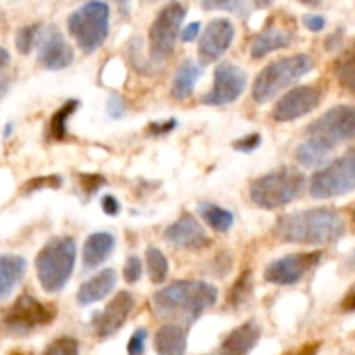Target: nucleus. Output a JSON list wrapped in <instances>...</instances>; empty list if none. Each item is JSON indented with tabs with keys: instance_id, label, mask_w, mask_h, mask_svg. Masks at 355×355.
I'll use <instances>...</instances> for the list:
<instances>
[{
	"instance_id": "nucleus-24",
	"label": "nucleus",
	"mask_w": 355,
	"mask_h": 355,
	"mask_svg": "<svg viewBox=\"0 0 355 355\" xmlns=\"http://www.w3.org/2000/svg\"><path fill=\"white\" fill-rule=\"evenodd\" d=\"M290 42V35L284 30H281V28H267V30H263L262 33L253 38L250 52H252L253 59H262L270 52L288 47Z\"/></svg>"
},
{
	"instance_id": "nucleus-11",
	"label": "nucleus",
	"mask_w": 355,
	"mask_h": 355,
	"mask_svg": "<svg viewBox=\"0 0 355 355\" xmlns=\"http://www.w3.org/2000/svg\"><path fill=\"white\" fill-rule=\"evenodd\" d=\"M322 259L319 250L305 253H291V255L270 262L263 270V279L277 286H290L304 279Z\"/></svg>"
},
{
	"instance_id": "nucleus-47",
	"label": "nucleus",
	"mask_w": 355,
	"mask_h": 355,
	"mask_svg": "<svg viewBox=\"0 0 355 355\" xmlns=\"http://www.w3.org/2000/svg\"><path fill=\"white\" fill-rule=\"evenodd\" d=\"M9 61H10L9 52H7L3 47H0V68H2V66H6Z\"/></svg>"
},
{
	"instance_id": "nucleus-32",
	"label": "nucleus",
	"mask_w": 355,
	"mask_h": 355,
	"mask_svg": "<svg viewBox=\"0 0 355 355\" xmlns=\"http://www.w3.org/2000/svg\"><path fill=\"white\" fill-rule=\"evenodd\" d=\"M78 352L80 345L75 338L61 336V338H55L54 342L49 343L40 355H78Z\"/></svg>"
},
{
	"instance_id": "nucleus-49",
	"label": "nucleus",
	"mask_w": 355,
	"mask_h": 355,
	"mask_svg": "<svg viewBox=\"0 0 355 355\" xmlns=\"http://www.w3.org/2000/svg\"><path fill=\"white\" fill-rule=\"evenodd\" d=\"M302 3H305V6L309 7H318L319 3H321V0H300Z\"/></svg>"
},
{
	"instance_id": "nucleus-44",
	"label": "nucleus",
	"mask_w": 355,
	"mask_h": 355,
	"mask_svg": "<svg viewBox=\"0 0 355 355\" xmlns=\"http://www.w3.org/2000/svg\"><path fill=\"white\" fill-rule=\"evenodd\" d=\"M318 350H319V343L315 342V343H307V345H304L302 349H297L293 350V352H288L284 355H315L318 354Z\"/></svg>"
},
{
	"instance_id": "nucleus-14",
	"label": "nucleus",
	"mask_w": 355,
	"mask_h": 355,
	"mask_svg": "<svg viewBox=\"0 0 355 355\" xmlns=\"http://www.w3.org/2000/svg\"><path fill=\"white\" fill-rule=\"evenodd\" d=\"M37 45L38 62L45 69H51V71H59V69L68 68L73 62V58H75L71 45L64 40L59 28L55 26L40 28Z\"/></svg>"
},
{
	"instance_id": "nucleus-22",
	"label": "nucleus",
	"mask_w": 355,
	"mask_h": 355,
	"mask_svg": "<svg viewBox=\"0 0 355 355\" xmlns=\"http://www.w3.org/2000/svg\"><path fill=\"white\" fill-rule=\"evenodd\" d=\"M26 270V260L19 255L0 257V302L6 300L21 283Z\"/></svg>"
},
{
	"instance_id": "nucleus-37",
	"label": "nucleus",
	"mask_w": 355,
	"mask_h": 355,
	"mask_svg": "<svg viewBox=\"0 0 355 355\" xmlns=\"http://www.w3.org/2000/svg\"><path fill=\"white\" fill-rule=\"evenodd\" d=\"M260 144H262V135L250 134V135H245V137H241V139H238V141L232 142V148L239 153H253Z\"/></svg>"
},
{
	"instance_id": "nucleus-36",
	"label": "nucleus",
	"mask_w": 355,
	"mask_h": 355,
	"mask_svg": "<svg viewBox=\"0 0 355 355\" xmlns=\"http://www.w3.org/2000/svg\"><path fill=\"white\" fill-rule=\"evenodd\" d=\"M146 340H148V331L144 328H139L134 335L130 336L127 345L128 355H142L146 350Z\"/></svg>"
},
{
	"instance_id": "nucleus-19",
	"label": "nucleus",
	"mask_w": 355,
	"mask_h": 355,
	"mask_svg": "<svg viewBox=\"0 0 355 355\" xmlns=\"http://www.w3.org/2000/svg\"><path fill=\"white\" fill-rule=\"evenodd\" d=\"M114 286H116V272L113 269L101 270L80 286L78 293H76V302L82 307L92 305L96 302L104 300Z\"/></svg>"
},
{
	"instance_id": "nucleus-12",
	"label": "nucleus",
	"mask_w": 355,
	"mask_h": 355,
	"mask_svg": "<svg viewBox=\"0 0 355 355\" xmlns=\"http://www.w3.org/2000/svg\"><path fill=\"white\" fill-rule=\"evenodd\" d=\"M245 69L232 62H222L217 66L214 75V87L210 92L201 99V103L208 106H227L238 101L246 89Z\"/></svg>"
},
{
	"instance_id": "nucleus-26",
	"label": "nucleus",
	"mask_w": 355,
	"mask_h": 355,
	"mask_svg": "<svg viewBox=\"0 0 355 355\" xmlns=\"http://www.w3.org/2000/svg\"><path fill=\"white\" fill-rule=\"evenodd\" d=\"M78 106V101L71 99L66 104H62V106L52 114L51 121H49V137L54 139V141H64V139L68 137V120Z\"/></svg>"
},
{
	"instance_id": "nucleus-35",
	"label": "nucleus",
	"mask_w": 355,
	"mask_h": 355,
	"mask_svg": "<svg viewBox=\"0 0 355 355\" xmlns=\"http://www.w3.org/2000/svg\"><path fill=\"white\" fill-rule=\"evenodd\" d=\"M142 276V262L139 257H128L127 263L123 267V279L128 284H134L141 279Z\"/></svg>"
},
{
	"instance_id": "nucleus-34",
	"label": "nucleus",
	"mask_w": 355,
	"mask_h": 355,
	"mask_svg": "<svg viewBox=\"0 0 355 355\" xmlns=\"http://www.w3.org/2000/svg\"><path fill=\"white\" fill-rule=\"evenodd\" d=\"M45 187H51V189H58L61 187V177L59 175H44V177H33V179L28 180L21 191L23 193H35V191H42Z\"/></svg>"
},
{
	"instance_id": "nucleus-6",
	"label": "nucleus",
	"mask_w": 355,
	"mask_h": 355,
	"mask_svg": "<svg viewBox=\"0 0 355 355\" xmlns=\"http://www.w3.org/2000/svg\"><path fill=\"white\" fill-rule=\"evenodd\" d=\"M68 31L85 54H92L110 33V6L103 0H89L68 17Z\"/></svg>"
},
{
	"instance_id": "nucleus-23",
	"label": "nucleus",
	"mask_w": 355,
	"mask_h": 355,
	"mask_svg": "<svg viewBox=\"0 0 355 355\" xmlns=\"http://www.w3.org/2000/svg\"><path fill=\"white\" fill-rule=\"evenodd\" d=\"M201 73H203L201 64L194 62L193 59L184 61L179 66V69H177L175 76H173L172 96L179 101H184L193 96L194 87H196V82L201 76Z\"/></svg>"
},
{
	"instance_id": "nucleus-4",
	"label": "nucleus",
	"mask_w": 355,
	"mask_h": 355,
	"mask_svg": "<svg viewBox=\"0 0 355 355\" xmlns=\"http://www.w3.org/2000/svg\"><path fill=\"white\" fill-rule=\"evenodd\" d=\"M314 68V59L307 54L288 55L267 64L257 76L253 83L252 96L259 104H266L272 101L277 94L293 85L297 80L307 75Z\"/></svg>"
},
{
	"instance_id": "nucleus-20",
	"label": "nucleus",
	"mask_w": 355,
	"mask_h": 355,
	"mask_svg": "<svg viewBox=\"0 0 355 355\" xmlns=\"http://www.w3.org/2000/svg\"><path fill=\"white\" fill-rule=\"evenodd\" d=\"M114 243H116V239L111 232H94V234H90L87 238L85 245H83V267L92 270L103 266L113 253Z\"/></svg>"
},
{
	"instance_id": "nucleus-7",
	"label": "nucleus",
	"mask_w": 355,
	"mask_h": 355,
	"mask_svg": "<svg viewBox=\"0 0 355 355\" xmlns=\"http://www.w3.org/2000/svg\"><path fill=\"white\" fill-rule=\"evenodd\" d=\"M55 314L58 311L54 305L44 304L30 293H23L3 311L0 326L7 335L24 336L51 324Z\"/></svg>"
},
{
	"instance_id": "nucleus-43",
	"label": "nucleus",
	"mask_w": 355,
	"mask_h": 355,
	"mask_svg": "<svg viewBox=\"0 0 355 355\" xmlns=\"http://www.w3.org/2000/svg\"><path fill=\"white\" fill-rule=\"evenodd\" d=\"M200 23L198 21H194V23H189L186 28L182 30V33H180V40L184 42V44H187V42H193L196 40L198 35H200Z\"/></svg>"
},
{
	"instance_id": "nucleus-10",
	"label": "nucleus",
	"mask_w": 355,
	"mask_h": 355,
	"mask_svg": "<svg viewBox=\"0 0 355 355\" xmlns=\"http://www.w3.org/2000/svg\"><path fill=\"white\" fill-rule=\"evenodd\" d=\"M355 187V159L354 153H347L342 158L335 159L315 172L311 179V196L315 200L342 196Z\"/></svg>"
},
{
	"instance_id": "nucleus-21",
	"label": "nucleus",
	"mask_w": 355,
	"mask_h": 355,
	"mask_svg": "<svg viewBox=\"0 0 355 355\" xmlns=\"http://www.w3.org/2000/svg\"><path fill=\"white\" fill-rule=\"evenodd\" d=\"M187 349L186 329L179 324H165L156 331L155 350L158 355H184Z\"/></svg>"
},
{
	"instance_id": "nucleus-9",
	"label": "nucleus",
	"mask_w": 355,
	"mask_h": 355,
	"mask_svg": "<svg viewBox=\"0 0 355 355\" xmlns=\"http://www.w3.org/2000/svg\"><path fill=\"white\" fill-rule=\"evenodd\" d=\"M186 17V9L180 2H168L149 28V52L151 59L156 62L165 61L170 58L177 44V37L180 33V24Z\"/></svg>"
},
{
	"instance_id": "nucleus-41",
	"label": "nucleus",
	"mask_w": 355,
	"mask_h": 355,
	"mask_svg": "<svg viewBox=\"0 0 355 355\" xmlns=\"http://www.w3.org/2000/svg\"><path fill=\"white\" fill-rule=\"evenodd\" d=\"M80 180L83 184V189L89 194H94L103 184H106V180L101 175H80Z\"/></svg>"
},
{
	"instance_id": "nucleus-30",
	"label": "nucleus",
	"mask_w": 355,
	"mask_h": 355,
	"mask_svg": "<svg viewBox=\"0 0 355 355\" xmlns=\"http://www.w3.org/2000/svg\"><path fill=\"white\" fill-rule=\"evenodd\" d=\"M205 10H225L239 17H245L250 12L248 0H201Z\"/></svg>"
},
{
	"instance_id": "nucleus-46",
	"label": "nucleus",
	"mask_w": 355,
	"mask_h": 355,
	"mask_svg": "<svg viewBox=\"0 0 355 355\" xmlns=\"http://www.w3.org/2000/svg\"><path fill=\"white\" fill-rule=\"evenodd\" d=\"M252 2L257 9H267V7L272 6L274 0H252Z\"/></svg>"
},
{
	"instance_id": "nucleus-31",
	"label": "nucleus",
	"mask_w": 355,
	"mask_h": 355,
	"mask_svg": "<svg viewBox=\"0 0 355 355\" xmlns=\"http://www.w3.org/2000/svg\"><path fill=\"white\" fill-rule=\"evenodd\" d=\"M40 24H30L17 30L16 35V49L19 54H30L33 47L37 45L38 35H40Z\"/></svg>"
},
{
	"instance_id": "nucleus-2",
	"label": "nucleus",
	"mask_w": 355,
	"mask_h": 355,
	"mask_svg": "<svg viewBox=\"0 0 355 355\" xmlns=\"http://www.w3.org/2000/svg\"><path fill=\"white\" fill-rule=\"evenodd\" d=\"M345 220L333 208H311L283 215L277 220V238L297 245H328L345 234Z\"/></svg>"
},
{
	"instance_id": "nucleus-18",
	"label": "nucleus",
	"mask_w": 355,
	"mask_h": 355,
	"mask_svg": "<svg viewBox=\"0 0 355 355\" xmlns=\"http://www.w3.org/2000/svg\"><path fill=\"white\" fill-rule=\"evenodd\" d=\"M262 336V328L257 321H248L232 329L218 347L217 355H248Z\"/></svg>"
},
{
	"instance_id": "nucleus-17",
	"label": "nucleus",
	"mask_w": 355,
	"mask_h": 355,
	"mask_svg": "<svg viewBox=\"0 0 355 355\" xmlns=\"http://www.w3.org/2000/svg\"><path fill=\"white\" fill-rule=\"evenodd\" d=\"M163 238L166 243L184 250H203L211 246V238L203 225L191 215H184L179 220L165 229Z\"/></svg>"
},
{
	"instance_id": "nucleus-33",
	"label": "nucleus",
	"mask_w": 355,
	"mask_h": 355,
	"mask_svg": "<svg viewBox=\"0 0 355 355\" xmlns=\"http://www.w3.org/2000/svg\"><path fill=\"white\" fill-rule=\"evenodd\" d=\"M336 76H338L340 83L345 85L347 89L352 92V85H354V55L352 51H347L345 55L338 59L336 62Z\"/></svg>"
},
{
	"instance_id": "nucleus-16",
	"label": "nucleus",
	"mask_w": 355,
	"mask_h": 355,
	"mask_svg": "<svg viewBox=\"0 0 355 355\" xmlns=\"http://www.w3.org/2000/svg\"><path fill=\"white\" fill-rule=\"evenodd\" d=\"M132 309H134V297L128 291H120L114 295L113 300L92 319V329L97 338L106 340L120 331L121 326L127 322Z\"/></svg>"
},
{
	"instance_id": "nucleus-27",
	"label": "nucleus",
	"mask_w": 355,
	"mask_h": 355,
	"mask_svg": "<svg viewBox=\"0 0 355 355\" xmlns=\"http://www.w3.org/2000/svg\"><path fill=\"white\" fill-rule=\"evenodd\" d=\"M146 263H148L149 277L155 284H162L168 276V260L155 246H149L146 250Z\"/></svg>"
},
{
	"instance_id": "nucleus-28",
	"label": "nucleus",
	"mask_w": 355,
	"mask_h": 355,
	"mask_svg": "<svg viewBox=\"0 0 355 355\" xmlns=\"http://www.w3.org/2000/svg\"><path fill=\"white\" fill-rule=\"evenodd\" d=\"M295 156H297V159L304 166H307V168H314V166H321L324 165V163H328L331 153L311 144L309 141H304L297 148V155Z\"/></svg>"
},
{
	"instance_id": "nucleus-15",
	"label": "nucleus",
	"mask_w": 355,
	"mask_h": 355,
	"mask_svg": "<svg viewBox=\"0 0 355 355\" xmlns=\"http://www.w3.org/2000/svg\"><path fill=\"white\" fill-rule=\"evenodd\" d=\"M234 24L229 19L218 17L208 23L205 28L203 35L198 44V59H200L201 66L211 64L217 61L218 58L224 55V52L231 47L232 40H234Z\"/></svg>"
},
{
	"instance_id": "nucleus-29",
	"label": "nucleus",
	"mask_w": 355,
	"mask_h": 355,
	"mask_svg": "<svg viewBox=\"0 0 355 355\" xmlns=\"http://www.w3.org/2000/svg\"><path fill=\"white\" fill-rule=\"evenodd\" d=\"M252 293V270H245L227 293V304L232 307L245 304Z\"/></svg>"
},
{
	"instance_id": "nucleus-38",
	"label": "nucleus",
	"mask_w": 355,
	"mask_h": 355,
	"mask_svg": "<svg viewBox=\"0 0 355 355\" xmlns=\"http://www.w3.org/2000/svg\"><path fill=\"white\" fill-rule=\"evenodd\" d=\"M107 114H110V118H113V120H120V118L125 116V113H127V104H125L123 97L121 96H111L110 99H107V107H106Z\"/></svg>"
},
{
	"instance_id": "nucleus-48",
	"label": "nucleus",
	"mask_w": 355,
	"mask_h": 355,
	"mask_svg": "<svg viewBox=\"0 0 355 355\" xmlns=\"http://www.w3.org/2000/svg\"><path fill=\"white\" fill-rule=\"evenodd\" d=\"M343 309H345L347 312H350L354 309V291L350 290V293H349V297H347V300H345V304H343Z\"/></svg>"
},
{
	"instance_id": "nucleus-50",
	"label": "nucleus",
	"mask_w": 355,
	"mask_h": 355,
	"mask_svg": "<svg viewBox=\"0 0 355 355\" xmlns=\"http://www.w3.org/2000/svg\"><path fill=\"white\" fill-rule=\"evenodd\" d=\"M10 132H12V125H6V130H3V137H9Z\"/></svg>"
},
{
	"instance_id": "nucleus-39",
	"label": "nucleus",
	"mask_w": 355,
	"mask_h": 355,
	"mask_svg": "<svg viewBox=\"0 0 355 355\" xmlns=\"http://www.w3.org/2000/svg\"><path fill=\"white\" fill-rule=\"evenodd\" d=\"M302 23L312 33H318V31H322L326 28V19L322 16H319V14H305L302 17Z\"/></svg>"
},
{
	"instance_id": "nucleus-1",
	"label": "nucleus",
	"mask_w": 355,
	"mask_h": 355,
	"mask_svg": "<svg viewBox=\"0 0 355 355\" xmlns=\"http://www.w3.org/2000/svg\"><path fill=\"white\" fill-rule=\"evenodd\" d=\"M218 291L205 281H175L156 291L153 297V312L156 318L172 321L173 324L191 326L203 312L217 302Z\"/></svg>"
},
{
	"instance_id": "nucleus-40",
	"label": "nucleus",
	"mask_w": 355,
	"mask_h": 355,
	"mask_svg": "<svg viewBox=\"0 0 355 355\" xmlns=\"http://www.w3.org/2000/svg\"><path fill=\"white\" fill-rule=\"evenodd\" d=\"M175 127H177V120L175 118H170V120L162 121V123H159V121L151 123L149 125L148 132L151 135H165V134H170V132H172Z\"/></svg>"
},
{
	"instance_id": "nucleus-8",
	"label": "nucleus",
	"mask_w": 355,
	"mask_h": 355,
	"mask_svg": "<svg viewBox=\"0 0 355 355\" xmlns=\"http://www.w3.org/2000/svg\"><path fill=\"white\" fill-rule=\"evenodd\" d=\"M311 144L333 153L340 144L355 135V110L352 106H335L319 116L305 130Z\"/></svg>"
},
{
	"instance_id": "nucleus-25",
	"label": "nucleus",
	"mask_w": 355,
	"mask_h": 355,
	"mask_svg": "<svg viewBox=\"0 0 355 355\" xmlns=\"http://www.w3.org/2000/svg\"><path fill=\"white\" fill-rule=\"evenodd\" d=\"M198 214L214 231L222 232V234L231 231L232 224H234V215L231 211L218 207V205L208 203V201L198 205Z\"/></svg>"
},
{
	"instance_id": "nucleus-45",
	"label": "nucleus",
	"mask_w": 355,
	"mask_h": 355,
	"mask_svg": "<svg viewBox=\"0 0 355 355\" xmlns=\"http://www.w3.org/2000/svg\"><path fill=\"white\" fill-rule=\"evenodd\" d=\"M7 90H9V80H7V76L0 75V97L6 96Z\"/></svg>"
},
{
	"instance_id": "nucleus-13",
	"label": "nucleus",
	"mask_w": 355,
	"mask_h": 355,
	"mask_svg": "<svg viewBox=\"0 0 355 355\" xmlns=\"http://www.w3.org/2000/svg\"><path fill=\"white\" fill-rule=\"evenodd\" d=\"M321 97L322 94L318 87H295L293 90L284 94V96L277 101V104L274 106L272 111L274 120L279 121V123L298 120V118L312 113V111L321 104Z\"/></svg>"
},
{
	"instance_id": "nucleus-3",
	"label": "nucleus",
	"mask_w": 355,
	"mask_h": 355,
	"mask_svg": "<svg viewBox=\"0 0 355 355\" xmlns=\"http://www.w3.org/2000/svg\"><path fill=\"white\" fill-rule=\"evenodd\" d=\"M76 245L69 236H58L45 243L37 255L38 283L47 293H58L68 284L75 269Z\"/></svg>"
},
{
	"instance_id": "nucleus-42",
	"label": "nucleus",
	"mask_w": 355,
	"mask_h": 355,
	"mask_svg": "<svg viewBox=\"0 0 355 355\" xmlns=\"http://www.w3.org/2000/svg\"><path fill=\"white\" fill-rule=\"evenodd\" d=\"M120 203H118V200L114 196H111V194H106V196L103 198V211L106 215H111V217H114V215L120 214Z\"/></svg>"
},
{
	"instance_id": "nucleus-5",
	"label": "nucleus",
	"mask_w": 355,
	"mask_h": 355,
	"mask_svg": "<svg viewBox=\"0 0 355 355\" xmlns=\"http://www.w3.org/2000/svg\"><path fill=\"white\" fill-rule=\"evenodd\" d=\"M304 186V173L291 166H283L253 180L250 186V200L263 210H276L297 200Z\"/></svg>"
}]
</instances>
